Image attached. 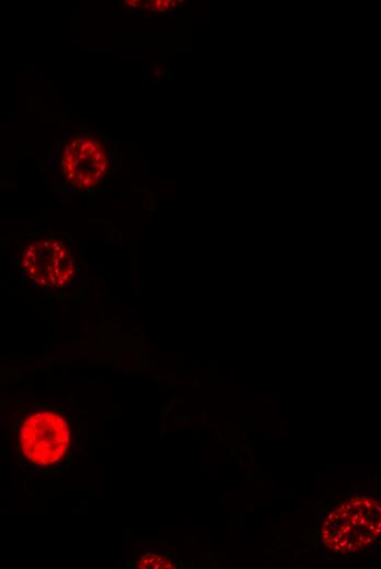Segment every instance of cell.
Segmentation results:
<instances>
[{
    "label": "cell",
    "instance_id": "1",
    "mask_svg": "<svg viewBox=\"0 0 381 569\" xmlns=\"http://www.w3.org/2000/svg\"><path fill=\"white\" fill-rule=\"evenodd\" d=\"M381 536V503L371 497L346 500L325 520L321 537L338 553L353 554Z\"/></svg>",
    "mask_w": 381,
    "mask_h": 569
},
{
    "label": "cell",
    "instance_id": "2",
    "mask_svg": "<svg viewBox=\"0 0 381 569\" xmlns=\"http://www.w3.org/2000/svg\"><path fill=\"white\" fill-rule=\"evenodd\" d=\"M76 266L70 248L48 236L30 242L20 258L21 276L39 290L66 288L76 275Z\"/></svg>",
    "mask_w": 381,
    "mask_h": 569
},
{
    "label": "cell",
    "instance_id": "3",
    "mask_svg": "<svg viewBox=\"0 0 381 569\" xmlns=\"http://www.w3.org/2000/svg\"><path fill=\"white\" fill-rule=\"evenodd\" d=\"M20 446L33 464L48 466L57 463L68 452L70 429L59 414L42 410L27 416L20 429Z\"/></svg>",
    "mask_w": 381,
    "mask_h": 569
},
{
    "label": "cell",
    "instance_id": "4",
    "mask_svg": "<svg viewBox=\"0 0 381 569\" xmlns=\"http://www.w3.org/2000/svg\"><path fill=\"white\" fill-rule=\"evenodd\" d=\"M136 567L140 569H171L176 566L174 560L164 554L146 551L139 557Z\"/></svg>",
    "mask_w": 381,
    "mask_h": 569
},
{
    "label": "cell",
    "instance_id": "5",
    "mask_svg": "<svg viewBox=\"0 0 381 569\" xmlns=\"http://www.w3.org/2000/svg\"><path fill=\"white\" fill-rule=\"evenodd\" d=\"M162 2H163L162 0H155V1L153 2V4H154V9H155V10H160L161 7H162Z\"/></svg>",
    "mask_w": 381,
    "mask_h": 569
},
{
    "label": "cell",
    "instance_id": "6",
    "mask_svg": "<svg viewBox=\"0 0 381 569\" xmlns=\"http://www.w3.org/2000/svg\"><path fill=\"white\" fill-rule=\"evenodd\" d=\"M85 140H86L85 138H76V141L78 142V146H79V147L82 146V144H84V143H85Z\"/></svg>",
    "mask_w": 381,
    "mask_h": 569
},
{
    "label": "cell",
    "instance_id": "7",
    "mask_svg": "<svg viewBox=\"0 0 381 569\" xmlns=\"http://www.w3.org/2000/svg\"><path fill=\"white\" fill-rule=\"evenodd\" d=\"M126 4H129L131 7H137L138 5V1H125Z\"/></svg>",
    "mask_w": 381,
    "mask_h": 569
},
{
    "label": "cell",
    "instance_id": "8",
    "mask_svg": "<svg viewBox=\"0 0 381 569\" xmlns=\"http://www.w3.org/2000/svg\"><path fill=\"white\" fill-rule=\"evenodd\" d=\"M95 146H96L97 150L102 151L103 144L101 142H96Z\"/></svg>",
    "mask_w": 381,
    "mask_h": 569
},
{
    "label": "cell",
    "instance_id": "9",
    "mask_svg": "<svg viewBox=\"0 0 381 569\" xmlns=\"http://www.w3.org/2000/svg\"><path fill=\"white\" fill-rule=\"evenodd\" d=\"M149 7H150V3H149V2L146 3V4H143V8H145V9H148Z\"/></svg>",
    "mask_w": 381,
    "mask_h": 569
}]
</instances>
